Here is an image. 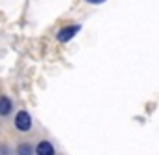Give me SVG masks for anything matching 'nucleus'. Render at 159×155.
I'll list each match as a JSON object with an SVG mask.
<instances>
[{"label":"nucleus","instance_id":"obj_3","mask_svg":"<svg viewBox=\"0 0 159 155\" xmlns=\"http://www.w3.org/2000/svg\"><path fill=\"white\" fill-rule=\"evenodd\" d=\"M36 155H54V146L49 140H41L36 146Z\"/></svg>","mask_w":159,"mask_h":155},{"label":"nucleus","instance_id":"obj_2","mask_svg":"<svg viewBox=\"0 0 159 155\" xmlns=\"http://www.w3.org/2000/svg\"><path fill=\"white\" fill-rule=\"evenodd\" d=\"M79 32H81V24H67V26H62V30L56 34V39L60 43H67L71 41Z\"/></svg>","mask_w":159,"mask_h":155},{"label":"nucleus","instance_id":"obj_4","mask_svg":"<svg viewBox=\"0 0 159 155\" xmlns=\"http://www.w3.org/2000/svg\"><path fill=\"white\" fill-rule=\"evenodd\" d=\"M11 108H13L11 99L6 97V95H0V116H2V118L10 116V114H11Z\"/></svg>","mask_w":159,"mask_h":155},{"label":"nucleus","instance_id":"obj_6","mask_svg":"<svg viewBox=\"0 0 159 155\" xmlns=\"http://www.w3.org/2000/svg\"><path fill=\"white\" fill-rule=\"evenodd\" d=\"M0 155H10V151H8V146H6V144H0Z\"/></svg>","mask_w":159,"mask_h":155},{"label":"nucleus","instance_id":"obj_5","mask_svg":"<svg viewBox=\"0 0 159 155\" xmlns=\"http://www.w3.org/2000/svg\"><path fill=\"white\" fill-rule=\"evenodd\" d=\"M34 153V148L30 142H21L17 146V155H32Z\"/></svg>","mask_w":159,"mask_h":155},{"label":"nucleus","instance_id":"obj_1","mask_svg":"<svg viewBox=\"0 0 159 155\" xmlns=\"http://www.w3.org/2000/svg\"><path fill=\"white\" fill-rule=\"evenodd\" d=\"M13 123H15V129H17V131L28 133L30 127H32V116H30L26 110H19L17 116H15V120H13Z\"/></svg>","mask_w":159,"mask_h":155},{"label":"nucleus","instance_id":"obj_7","mask_svg":"<svg viewBox=\"0 0 159 155\" xmlns=\"http://www.w3.org/2000/svg\"><path fill=\"white\" fill-rule=\"evenodd\" d=\"M88 4H103V2H107V0H86Z\"/></svg>","mask_w":159,"mask_h":155}]
</instances>
